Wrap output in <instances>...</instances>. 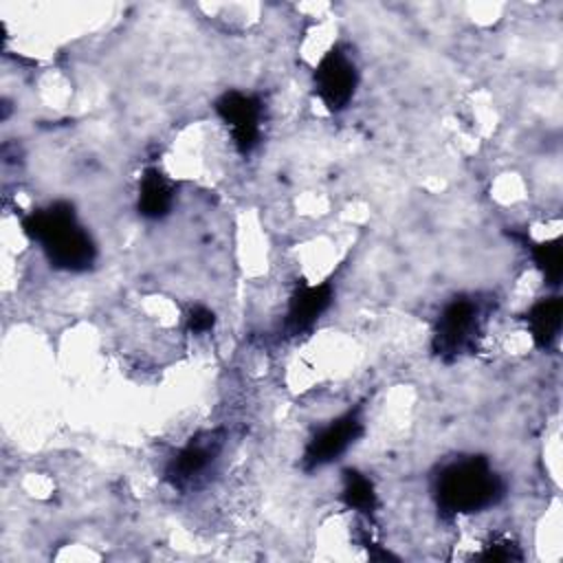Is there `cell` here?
Listing matches in <instances>:
<instances>
[{"label":"cell","instance_id":"1","mask_svg":"<svg viewBox=\"0 0 563 563\" xmlns=\"http://www.w3.org/2000/svg\"><path fill=\"white\" fill-rule=\"evenodd\" d=\"M22 231L33 240L51 266L66 273H84L97 260V244L66 200L33 209L22 218Z\"/></svg>","mask_w":563,"mask_h":563},{"label":"cell","instance_id":"2","mask_svg":"<svg viewBox=\"0 0 563 563\" xmlns=\"http://www.w3.org/2000/svg\"><path fill=\"white\" fill-rule=\"evenodd\" d=\"M431 490L442 515L460 517L497 506L506 495V484L488 457L462 455L440 466Z\"/></svg>","mask_w":563,"mask_h":563},{"label":"cell","instance_id":"3","mask_svg":"<svg viewBox=\"0 0 563 563\" xmlns=\"http://www.w3.org/2000/svg\"><path fill=\"white\" fill-rule=\"evenodd\" d=\"M486 306L475 295H457L449 299L433 323L431 347L444 358L453 361L475 352L486 328Z\"/></svg>","mask_w":563,"mask_h":563},{"label":"cell","instance_id":"4","mask_svg":"<svg viewBox=\"0 0 563 563\" xmlns=\"http://www.w3.org/2000/svg\"><path fill=\"white\" fill-rule=\"evenodd\" d=\"M358 86V66L350 48L334 44L328 48L312 70V92L321 106L336 114L345 110Z\"/></svg>","mask_w":563,"mask_h":563},{"label":"cell","instance_id":"5","mask_svg":"<svg viewBox=\"0 0 563 563\" xmlns=\"http://www.w3.org/2000/svg\"><path fill=\"white\" fill-rule=\"evenodd\" d=\"M213 110L240 154L246 156L260 145L264 132V103L260 97L242 90H227L218 97Z\"/></svg>","mask_w":563,"mask_h":563},{"label":"cell","instance_id":"6","mask_svg":"<svg viewBox=\"0 0 563 563\" xmlns=\"http://www.w3.org/2000/svg\"><path fill=\"white\" fill-rule=\"evenodd\" d=\"M222 451V438L216 431L187 440L167 462L165 479L176 490H191L207 482Z\"/></svg>","mask_w":563,"mask_h":563},{"label":"cell","instance_id":"7","mask_svg":"<svg viewBox=\"0 0 563 563\" xmlns=\"http://www.w3.org/2000/svg\"><path fill=\"white\" fill-rule=\"evenodd\" d=\"M363 413L361 407L347 409L345 413L336 416L334 420L321 424L308 440L303 449V468L314 471L321 466H328L343 457L352 444L358 442L363 435Z\"/></svg>","mask_w":563,"mask_h":563},{"label":"cell","instance_id":"8","mask_svg":"<svg viewBox=\"0 0 563 563\" xmlns=\"http://www.w3.org/2000/svg\"><path fill=\"white\" fill-rule=\"evenodd\" d=\"M332 297H334V290L330 282L297 284L288 297L286 321H284L286 332L292 336L308 332L317 323V319L330 308Z\"/></svg>","mask_w":563,"mask_h":563},{"label":"cell","instance_id":"9","mask_svg":"<svg viewBox=\"0 0 563 563\" xmlns=\"http://www.w3.org/2000/svg\"><path fill=\"white\" fill-rule=\"evenodd\" d=\"M176 202V183L158 167L143 169L139 178L136 209L147 220H163Z\"/></svg>","mask_w":563,"mask_h":563},{"label":"cell","instance_id":"10","mask_svg":"<svg viewBox=\"0 0 563 563\" xmlns=\"http://www.w3.org/2000/svg\"><path fill=\"white\" fill-rule=\"evenodd\" d=\"M526 330L532 339V343L539 350H550L561 332L563 323V301L559 295L541 297L537 299L526 312H523Z\"/></svg>","mask_w":563,"mask_h":563},{"label":"cell","instance_id":"11","mask_svg":"<svg viewBox=\"0 0 563 563\" xmlns=\"http://www.w3.org/2000/svg\"><path fill=\"white\" fill-rule=\"evenodd\" d=\"M341 501L345 504V508L363 515L365 519H374V512L378 510V495H376L374 482L356 468H345Z\"/></svg>","mask_w":563,"mask_h":563},{"label":"cell","instance_id":"12","mask_svg":"<svg viewBox=\"0 0 563 563\" xmlns=\"http://www.w3.org/2000/svg\"><path fill=\"white\" fill-rule=\"evenodd\" d=\"M530 251V260L534 264V268L541 273V277L545 279V284L550 286H559L561 282V273H563V257H561V238H552V240H541V242H530L528 246Z\"/></svg>","mask_w":563,"mask_h":563},{"label":"cell","instance_id":"13","mask_svg":"<svg viewBox=\"0 0 563 563\" xmlns=\"http://www.w3.org/2000/svg\"><path fill=\"white\" fill-rule=\"evenodd\" d=\"M185 321H187V330H189L191 334L200 336V334H205V332H209V330L213 328L216 314H213V310H209L207 306H200V303H198V306H191V308H189Z\"/></svg>","mask_w":563,"mask_h":563}]
</instances>
